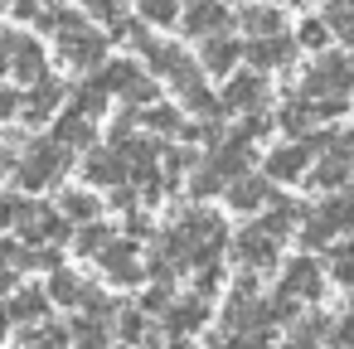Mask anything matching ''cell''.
<instances>
[{
  "instance_id": "ee69618b",
  "label": "cell",
  "mask_w": 354,
  "mask_h": 349,
  "mask_svg": "<svg viewBox=\"0 0 354 349\" xmlns=\"http://www.w3.org/2000/svg\"><path fill=\"white\" fill-rule=\"evenodd\" d=\"M194 272H199V276H194V291H199V296H214V291L223 286V267H218V262H209V267H194Z\"/></svg>"
},
{
  "instance_id": "c3c4849f",
  "label": "cell",
  "mask_w": 354,
  "mask_h": 349,
  "mask_svg": "<svg viewBox=\"0 0 354 349\" xmlns=\"http://www.w3.org/2000/svg\"><path fill=\"white\" fill-rule=\"evenodd\" d=\"M10 170H15V155H6V151H0V180H6Z\"/></svg>"
},
{
  "instance_id": "f35d334b",
  "label": "cell",
  "mask_w": 354,
  "mask_h": 349,
  "mask_svg": "<svg viewBox=\"0 0 354 349\" xmlns=\"http://www.w3.org/2000/svg\"><path fill=\"white\" fill-rule=\"evenodd\" d=\"M296 39H301V49H306V54H325V49H330V39H335V30H330V25H325V15H320V20H301V25H296Z\"/></svg>"
},
{
  "instance_id": "ab89813d",
  "label": "cell",
  "mask_w": 354,
  "mask_h": 349,
  "mask_svg": "<svg viewBox=\"0 0 354 349\" xmlns=\"http://www.w3.org/2000/svg\"><path fill=\"white\" fill-rule=\"evenodd\" d=\"M325 25L335 30V39L354 44V0H330V6H325Z\"/></svg>"
},
{
  "instance_id": "d4e9b609",
  "label": "cell",
  "mask_w": 354,
  "mask_h": 349,
  "mask_svg": "<svg viewBox=\"0 0 354 349\" xmlns=\"http://www.w3.org/2000/svg\"><path fill=\"white\" fill-rule=\"evenodd\" d=\"M93 281L83 276V272H73V267H59V272H49V296H54V305H68V310H83L88 301H93Z\"/></svg>"
},
{
  "instance_id": "4fadbf2b",
  "label": "cell",
  "mask_w": 354,
  "mask_h": 349,
  "mask_svg": "<svg viewBox=\"0 0 354 349\" xmlns=\"http://www.w3.org/2000/svg\"><path fill=\"white\" fill-rule=\"evenodd\" d=\"M243 59H248V39H233L228 30H218V35L199 39V68H204V73H214V78H233Z\"/></svg>"
},
{
  "instance_id": "d590c367",
  "label": "cell",
  "mask_w": 354,
  "mask_h": 349,
  "mask_svg": "<svg viewBox=\"0 0 354 349\" xmlns=\"http://www.w3.org/2000/svg\"><path fill=\"white\" fill-rule=\"evenodd\" d=\"M185 20V0H141V25L151 30H170Z\"/></svg>"
},
{
  "instance_id": "f1b7e54d",
  "label": "cell",
  "mask_w": 354,
  "mask_h": 349,
  "mask_svg": "<svg viewBox=\"0 0 354 349\" xmlns=\"http://www.w3.org/2000/svg\"><path fill=\"white\" fill-rule=\"evenodd\" d=\"M68 107L97 122V117H102V112L112 107V93H107V83H102V78H83V83H78V88L68 93Z\"/></svg>"
},
{
  "instance_id": "e0dca14e",
  "label": "cell",
  "mask_w": 354,
  "mask_h": 349,
  "mask_svg": "<svg viewBox=\"0 0 354 349\" xmlns=\"http://www.w3.org/2000/svg\"><path fill=\"white\" fill-rule=\"evenodd\" d=\"M170 88H175L180 107H185L189 117H199V122H218V112H228V107H223V97L199 78V68H189V73H185V78H175Z\"/></svg>"
},
{
  "instance_id": "44dd1931",
  "label": "cell",
  "mask_w": 354,
  "mask_h": 349,
  "mask_svg": "<svg viewBox=\"0 0 354 349\" xmlns=\"http://www.w3.org/2000/svg\"><path fill=\"white\" fill-rule=\"evenodd\" d=\"M330 334H335V320L320 315V310H306V315H296L286 325V344L281 349H325Z\"/></svg>"
},
{
  "instance_id": "277c9868",
  "label": "cell",
  "mask_w": 354,
  "mask_h": 349,
  "mask_svg": "<svg viewBox=\"0 0 354 349\" xmlns=\"http://www.w3.org/2000/svg\"><path fill=\"white\" fill-rule=\"evenodd\" d=\"M325 146H330V136H325V131L291 136V141H281L277 151H267V155H262V170H267L277 185H296V180H306V175L315 170V160L325 155Z\"/></svg>"
},
{
  "instance_id": "60d3db41",
  "label": "cell",
  "mask_w": 354,
  "mask_h": 349,
  "mask_svg": "<svg viewBox=\"0 0 354 349\" xmlns=\"http://www.w3.org/2000/svg\"><path fill=\"white\" fill-rule=\"evenodd\" d=\"M20 39H25V30H0V78H15Z\"/></svg>"
},
{
  "instance_id": "5bb4252c",
  "label": "cell",
  "mask_w": 354,
  "mask_h": 349,
  "mask_svg": "<svg viewBox=\"0 0 354 349\" xmlns=\"http://www.w3.org/2000/svg\"><path fill=\"white\" fill-rule=\"evenodd\" d=\"M78 170H83V180L97 185V189H117V185L131 180V165H127V155H122L117 146H93L88 155H78Z\"/></svg>"
},
{
  "instance_id": "d6a6232c",
  "label": "cell",
  "mask_w": 354,
  "mask_h": 349,
  "mask_svg": "<svg viewBox=\"0 0 354 349\" xmlns=\"http://www.w3.org/2000/svg\"><path fill=\"white\" fill-rule=\"evenodd\" d=\"M320 122V112H315V102L310 97H291L281 112H277V126L286 131V136H310V126Z\"/></svg>"
},
{
  "instance_id": "83f0119b",
  "label": "cell",
  "mask_w": 354,
  "mask_h": 349,
  "mask_svg": "<svg viewBox=\"0 0 354 349\" xmlns=\"http://www.w3.org/2000/svg\"><path fill=\"white\" fill-rule=\"evenodd\" d=\"M39 78H49V59H44V44L35 35H25L20 39V59H15V83L35 88Z\"/></svg>"
},
{
  "instance_id": "8d00e7d4",
  "label": "cell",
  "mask_w": 354,
  "mask_h": 349,
  "mask_svg": "<svg viewBox=\"0 0 354 349\" xmlns=\"http://www.w3.org/2000/svg\"><path fill=\"white\" fill-rule=\"evenodd\" d=\"M223 189H228V175H223V170H214L209 160H199V165L189 170V194H194L199 204H204V199H214V194H223Z\"/></svg>"
},
{
  "instance_id": "f546056e",
  "label": "cell",
  "mask_w": 354,
  "mask_h": 349,
  "mask_svg": "<svg viewBox=\"0 0 354 349\" xmlns=\"http://www.w3.org/2000/svg\"><path fill=\"white\" fill-rule=\"evenodd\" d=\"M112 243H117V228H112V223H102V218H93V223H78V228H73V252H78V257H102Z\"/></svg>"
},
{
  "instance_id": "f907efd6",
  "label": "cell",
  "mask_w": 354,
  "mask_h": 349,
  "mask_svg": "<svg viewBox=\"0 0 354 349\" xmlns=\"http://www.w3.org/2000/svg\"><path fill=\"white\" fill-rule=\"evenodd\" d=\"M209 349H228V339H218V344H209Z\"/></svg>"
},
{
  "instance_id": "7a4b0ae2",
  "label": "cell",
  "mask_w": 354,
  "mask_h": 349,
  "mask_svg": "<svg viewBox=\"0 0 354 349\" xmlns=\"http://www.w3.org/2000/svg\"><path fill=\"white\" fill-rule=\"evenodd\" d=\"M68 170H73V151H68L59 136H44V141H30L25 155L15 160V185H20L25 194H39V189L59 185Z\"/></svg>"
},
{
  "instance_id": "9c48e42d",
  "label": "cell",
  "mask_w": 354,
  "mask_h": 349,
  "mask_svg": "<svg viewBox=\"0 0 354 349\" xmlns=\"http://www.w3.org/2000/svg\"><path fill=\"white\" fill-rule=\"evenodd\" d=\"M218 97H223V107H228V112H238V117H252V112H267L272 83H267V73H257V68H243V73H233V78L218 88Z\"/></svg>"
},
{
  "instance_id": "2e32d148",
  "label": "cell",
  "mask_w": 354,
  "mask_h": 349,
  "mask_svg": "<svg viewBox=\"0 0 354 349\" xmlns=\"http://www.w3.org/2000/svg\"><path fill=\"white\" fill-rule=\"evenodd\" d=\"M160 325H165V334H170V339H194V334L209 325V296H199V291L175 296V301H170V310L160 315Z\"/></svg>"
},
{
  "instance_id": "52a82bcc",
  "label": "cell",
  "mask_w": 354,
  "mask_h": 349,
  "mask_svg": "<svg viewBox=\"0 0 354 349\" xmlns=\"http://www.w3.org/2000/svg\"><path fill=\"white\" fill-rule=\"evenodd\" d=\"M15 233H20L30 247H44V243H68V238H73V223L64 218L59 204H35V199H25V204H20V218H15Z\"/></svg>"
},
{
  "instance_id": "9a60e30c",
  "label": "cell",
  "mask_w": 354,
  "mask_h": 349,
  "mask_svg": "<svg viewBox=\"0 0 354 349\" xmlns=\"http://www.w3.org/2000/svg\"><path fill=\"white\" fill-rule=\"evenodd\" d=\"M296 54H301V39L291 30L267 35V39H248V68H257V73H281L296 64Z\"/></svg>"
},
{
  "instance_id": "603a6c76",
  "label": "cell",
  "mask_w": 354,
  "mask_h": 349,
  "mask_svg": "<svg viewBox=\"0 0 354 349\" xmlns=\"http://www.w3.org/2000/svg\"><path fill=\"white\" fill-rule=\"evenodd\" d=\"M238 30L248 39H267V35H286V15L272 6V0H248L238 10Z\"/></svg>"
},
{
  "instance_id": "681fc988",
  "label": "cell",
  "mask_w": 354,
  "mask_h": 349,
  "mask_svg": "<svg viewBox=\"0 0 354 349\" xmlns=\"http://www.w3.org/2000/svg\"><path fill=\"white\" fill-rule=\"evenodd\" d=\"M117 349H160V339H156V334H151V339H146V344H117Z\"/></svg>"
},
{
  "instance_id": "cb8c5ba5",
  "label": "cell",
  "mask_w": 354,
  "mask_h": 349,
  "mask_svg": "<svg viewBox=\"0 0 354 349\" xmlns=\"http://www.w3.org/2000/svg\"><path fill=\"white\" fill-rule=\"evenodd\" d=\"M54 136H59L73 155H88V151L97 146V126H93V117H83V112H73V107H64V112L54 117Z\"/></svg>"
},
{
  "instance_id": "3957f363",
  "label": "cell",
  "mask_w": 354,
  "mask_h": 349,
  "mask_svg": "<svg viewBox=\"0 0 354 349\" xmlns=\"http://www.w3.org/2000/svg\"><path fill=\"white\" fill-rule=\"evenodd\" d=\"M296 93L310 97L315 107L320 102H349V93H354V54H339V49L315 54V64L301 73Z\"/></svg>"
},
{
  "instance_id": "4dcf8cb0",
  "label": "cell",
  "mask_w": 354,
  "mask_h": 349,
  "mask_svg": "<svg viewBox=\"0 0 354 349\" xmlns=\"http://www.w3.org/2000/svg\"><path fill=\"white\" fill-rule=\"evenodd\" d=\"M112 330H117V339L122 344H146L156 330H151V310L136 301V305H122L117 310V320H112Z\"/></svg>"
},
{
  "instance_id": "7402d4cb",
  "label": "cell",
  "mask_w": 354,
  "mask_h": 349,
  "mask_svg": "<svg viewBox=\"0 0 354 349\" xmlns=\"http://www.w3.org/2000/svg\"><path fill=\"white\" fill-rule=\"evenodd\" d=\"M204 160H209L214 170H223V175L233 180V175H248L257 155H252V141H248L243 131H233V136H223V141H218V146H214V151H209Z\"/></svg>"
},
{
  "instance_id": "5b68a950",
  "label": "cell",
  "mask_w": 354,
  "mask_h": 349,
  "mask_svg": "<svg viewBox=\"0 0 354 349\" xmlns=\"http://www.w3.org/2000/svg\"><path fill=\"white\" fill-rule=\"evenodd\" d=\"M97 78H102L107 93L122 97L127 107H151V102H156V73H151L146 64H136V59H112V64L97 68Z\"/></svg>"
},
{
  "instance_id": "30bf717a",
  "label": "cell",
  "mask_w": 354,
  "mask_h": 349,
  "mask_svg": "<svg viewBox=\"0 0 354 349\" xmlns=\"http://www.w3.org/2000/svg\"><path fill=\"white\" fill-rule=\"evenodd\" d=\"M349 175H354V131L330 136L325 155H320L315 170H310V185H315V189H344Z\"/></svg>"
},
{
  "instance_id": "f6af8a7d",
  "label": "cell",
  "mask_w": 354,
  "mask_h": 349,
  "mask_svg": "<svg viewBox=\"0 0 354 349\" xmlns=\"http://www.w3.org/2000/svg\"><path fill=\"white\" fill-rule=\"evenodd\" d=\"M330 349H354V305L335 320V334H330Z\"/></svg>"
},
{
  "instance_id": "ffe728a7",
  "label": "cell",
  "mask_w": 354,
  "mask_h": 349,
  "mask_svg": "<svg viewBox=\"0 0 354 349\" xmlns=\"http://www.w3.org/2000/svg\"><path fill=\"white\" fill-rule=\"evenodd\" d=\"M228 0H185V20H180V30L189 35V39H209V35H218V30H228Z\"/></svg>"
},
{
  "instance_id": "484cf974",
  "label": "cell",
  "mask_w": 354,
  "mask_h": 349,
  "mask_svg": "<svg viewBox=\"0 0 354 349\" xmlns=\"http://www.w3.org/2000/svg\"><path fill=\"white\" fill-rule=\"evenodd\" d=\"M6 305H10L15 325H44L54 310V296H49V286H20V291H10Z\"/></svg>"
},
{
  "instance_id": "6da1fadb",
  "label": "cell",
  "mask_w": 354,
  "mask_h": 349,
  "mask_svg": "<svg viewBox=\"0 0 354 349\" xmlns=\"http://www.w3.org/2000/svg\"><path fill=\"white\" fill-rule=\"evenodd\" d=\"M107 49H112V35H102L97 25H88L83 15H73V10H64V6H59L54 54H59V64H64V68H73V73H83V68H102Z\"/></svg>"
},
{
  "instance_id": "d6986e66",
  "label": "cell",
  "mask_w": 354,
  "mask_h": 349,
  "mask_svg": "<svg viewBox=\"0 0 354 349\" xmlns=\"http://www.w3.org/2000/svg\"><path fill=\"white\" fill-rule=\"evenodd\" d=\"M64 107H68V83L49 73V78H39V83H35V88L25 93V112H20V117H25L30 126H39V122L59 117Z\"/></svg>"
},
{
  "instance_id": "816d5d0a",
  "label": "cell",
  "mask_w": 354,
  "mask_h": 349,
  "mask_svg": "<svg viewBox=\"0 0 354 349\" xmlns=\"http://www.w3.org/2000/svg\"><path fill=\"white\" fill-rule=\"evenodd\" d=\"M301 6H306V0H301Z\"/></svg>"
},
{
  "instance_id": "7bdbcfd3",
  "label": "cell",
  "mask_w": 354,
  "mask_h": 349,
  "mask_svg": "<svg viewBox=\"0 0 354 349\" xmlns=\"http://www.w3.org/2000/svg\"><path fill=\"white\" fill-rule=\"evenodd\" d=\"M25 112V97L10 88V83H0V126H6V122H15Z\"/></svg>"
},
{
  "instance_id": "1f68e13d",
  "label": "cell",
  "mask_w": 354,
  "mask_h": 349,
  "mask_svg": "<svg viewBox=\"0 0 354 349\" xmlns=\"http://www.w3.org/2000/svg\"><path fill=\"white\" fill-rule=\"evenodd\" d=\"M335 223H330V214L315 204V209H306L301 214V228H296V238H301V247H335Z\"/></svg>"
},
{
  "instance_id": "8fae6325",
  "label": "cell",
  "mask_w": 354,
  "mask_h": 349,
  "mask_svg": "<svg viewBox=\"0 0 354 349\" xmlns=\"http://www.w3.org/2000/svg\"><path fill=\"white\" fill-rule=\"evenodd\" d=\"M97 267H102V276L112 281V286H141L151 272H146V262H141V247H136V238H117L102 257H97Z\"/></svg>"
},
{
  "instance_id": "4316f807",
  "label": "cell",
  "mask_w": 354,
  "mask_h": 349,
  "mask_svg": "<svg viewBox=\"0 0 354 349\" xmlns=\"http://www.w3.org/2000/svg\"><path fill=\"white\" fill-rule=\"evenodd\" d=\"M141 126H146L151 136H160V141H180V136H189V126H185V107H170V102H151V107H141Z\"/></svg>"
},
{
  "instance_id": "bcb514c9",
  "label": "cell",
  "mask_w": 354,
  "mask_h": 349,
  "mask_svg": "<svg viewBox=\"0 0 354 349\" xmlns=\"http://www.w3.org/2000/svg\"><path fill=\"white\" fill-rule=\"evenodd\" d=\"M228 349H272V334L267 330H243V334H228Z\"/></svg>"
},
{
  "instance_id": "7c38bea8",
  "label": "cell",
  "mask_w": 354,
  "mask_h": 349,
  "mask_svg": "<svg viewBox=\"0 0 354 349\" xmlns=\"http://www.w3.org/2000/svg\"><path fill=\"white\" fill-rule=\"evenodd\" d=\"M325 267L315 262V257H286L281 262V276H277V291H286V296H296V301H320V291H325Z\"/></svg>"
},
{
  "instance_id": "b9f144b4",
  "label": "cell",
  "mask_w": 354,
  "mask_h": 349,
  "mask_svg": "<svg viewBox=\"0 0 354 349\" xmlns=\"http://www.w3.org/2000/svg\"><path fill=\"white\" fill-rule=\"evenodd\" d=\"M170 301H175V291H170V281H156L146 296H141V305L151 310V315H165L170 310Z\"/></svg>"
},
{
  "instance_id": "8992f818",
  "label": "cell",
  "mask_w": 354,
  "mask_h": 349,
  "mask_svg": "<svg viewBox=\"0 0 354 349\" xmlns=\"http://www.w3.org/2000/svg\"><path fill=\"white\" fill-rule=\"evenodd\" d=\"M233 262L243 272H281V238L262 218H252L248 228L233 233Z\"/></svg>"
},
{
  "instance_id": "7dc6e473",
  "label": "cell",
  "mask_w": 354,
  "mask_h": 349,
  "mask_svg": "<svg viewBox=\"0 0 354 349\" xmlns=\"http://www.w3.org/2000/svg\"><path fill=\"white\" fill-rule=\"evenodd\" d=\"M122 228H127V238H151V233H156L141 209H127V223H122Z\"/></svg>"
},
{
  "instance_id": "ba28073f",
  "label": "cell",
  "mask_w": 354,
  "mask_h": 349,
  "mask_svg": "<svg viewBox=\"0 0 354 349\" xmlns=\"http://www.w3.org/2000/svg\"><path fill=\"white\" fill-rule=\"evenodd\" d=\"M223 199H228V209L233 214H267L281 194H277V180L262 170H248V175H233L228 180V189H223Z\"/></svg>"
},
{
  "instance_id": "836d02e7",
  "label": "cell",
  "mask_w": 354,
  "mask_h": 349,
  "mask_svg": "<svg viewBox=\"0 0 354 349\" xmlns=\"http://www.w3.org/2000/svg\"><path fill=\"white\" fill-rule=\"evenodd\" d=\"M68 330H73V349H112V334H117L97 315H78V320H68Z\"/></svg>"
},
{
  "instance_id": "e575fe53",
  "label": "cell",
  "mask_w": 354,
  "mask_h": 349,
  "mask_svg": "<svg viewBox=\"0 0 354 349\" xmlns=\"http://www.w3.org/2000/svg\"><path fill=\"white\" fill-rule=\"evenodd\" d=\"M59 209H64V218L78 228V223H93V218H102V199L97 194H88V189H64L59 194Z\"/></svg>"
},
{
  "instance_id": "ac0fdd59",
  "label": "cell",
  "mask_w": 354,
  "mask_h": 349,
  "mask_svg": "<svg viewBox=\"0 0 354 349\" xmlns=\"http://www.w3.org/2000/svg\"><path fill=\"white\" fill-rule=\"evenodd\" d=\"M141 49V59H146V68L156 73V78H165V83H175V78H185L194 64H189V54L175 44V39H151V30H146V39L136 44Z\"/></svg>"
},
{
  "instance_id": "74e56055",
  "label": "cell",
  "mask_w": 354,
  "mask_h": 349,
  "mask_svg": "<svg viewBox=\"0 0 354 349\" xmlns=\"http://www.w3.org/2000/svg\"><path fill=\"white\" fill-rule=\"evenodd\" d=\"M325 272H330V281H335V286L354 291V238L330 247V262H325Z\"/></svg>"
}]
</instances>
